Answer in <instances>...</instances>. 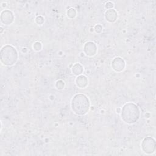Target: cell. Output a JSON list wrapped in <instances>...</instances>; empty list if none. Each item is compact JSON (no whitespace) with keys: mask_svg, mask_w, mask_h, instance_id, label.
I'll list each match as a JSON object with an SVG mask.
<instances>
[{"mask_svg":"<svg viewBox=\"0 0 156 156\" xmlns=\"http://www.w3.org/2000/svg\"><path fill=\"white\" fill-rule=\"evenodd\" d=\"M84 52L87 55H94L96 52V46L93 42H88L84 46Z\"/></svg>","mask_w":156,"mask_h":156,"instance_id":"52a82bcc","label":"cell"},{"mask_svg":"<svg viewBox=\"0 0 156 156\" xmlns=\"http://www.w3.org/2000/svg\"><path fill=\"white\" fill-rule=\"evenodd\" d=\"M139 117L140 110L135 104L129 102L123 106L121 111V118L125 122L134 123L138 121Z\"/></svg>","mask_w":156,"mask_h":156,"instance_id":"7a4b0ae2","label":"cell"},{"mask_svg":"<svg viewBox=\"0 0 156 156\" xmlns=\"http://www.w3.org/2000/svg\"><path fill=\"white\" fill-rule=\"evenodd\" d=\"M67 14H68V16L71 18H74L75 16H76V11L74 9H70L68 12H67Z\"/></svg>","mask_w":156,"mask_h":156,"instance_id":"8fae6325","label":"cell"},{"mask_svg":"<svg viewBox=\"0 0 156 156\" xmlns=\"http://www.w3.org/2000/svg\"><path fill=\"white\" fill-rule=\"evenodd\" d=\"M112 66L115 71L118 72L121 71L124 69L125 66L124 61L120 57H116L113 60L112 62Z\"/></svg>","mask_w":156,"mask_h":156,"instance_id":"8992f818","label":"cell"},{"mask_svg":"<svg viewBox=\"0 0 156 156\" xmlns=\"http://www.w3.org/2000/svg\"><path fill=\"white\" fill-rule=\"evenodd\" d=\"M17 58V52L13 46L7 45L1 49V60L4 65L11 66L15 63Z\"/></svg>","mask_w":156,"mask_h":156,"instance_id":"3957f363","label":"cell"},{"mask_svg":"<svg viewBox=\"0 0 156 156\" xmlns=\"http://www.w3.org/2000/svg\"><path fill=\"white\" fill-rule=\"evenodd\" d=\"M105 16L108 21L113 23L116 20L118 16L116 12L114 9H109L106 11Z\"/></svg>","mask_w":156,"mask_h":156,"instance_id":"ba28073f","label":"cell"},{"mask_svg":"<svg viewBox=\"0 0 156 156\" xmlns=\"http://www.w3.org/2000/svg\"><path fill=\"white\" fill-rule=\"evenodd\" d=\"M113 6V3H112L111 2H108L106 4V5H105L106 8H108V9L112 8Z\"/></svg>","mask_w":156,"mask_h":156,"instance_id":"7c38bea8","label":"cell"},{"mask_svg":"<svg viewBox=\"0 0 156 156\" xmlns=\"http://www.w3.org/2000/svg\"><path fill=\"white\" fill-rule=\"evenodd\" d=\"M71 108L77 115L86 114L90 108V102L88 98L83 94L75 95L71 101Z\"/></svg>","mask_w":156,"mask_h":156,"instance_id":"6da1fadb","label":"cell"},{"mask_svg":"<svg viewBox=\"0 0 156 156\" xmlns=\"http://www.w3.org/2000/svg\"><path fill=\"white\" fill-rule=\"evenodd\" d=\"M142 149L143 151L147 154H152L155 149V142L152 137H146L142 143Z\"/></svg>","mask_w":156,"mask_h":156,"instance_id":"277c9868","label":"cell"},{"mask_svg":"<svg viewBox=\"0 0 156 156\" xmlns=\"http://www.w3.org/2000/svg\"><path fill=\"white\" fill-rule=\"evenodd\" d=\"M1 22L5 25L10 24L13 21V15L12 12L9 10H4L1 12Z\"/></svg>","mask_w":156,"mask_h":156,"instance_id":"5b68a950","label":"cell"},{"mask_svg":"<svg viewBox=\"0 0 156 156\" xmlns=\"http://www.w3.org/2000/svg\"><path fill=\"white\" fill-rule=\"evenodd\" d=\"M77 85L80 88H85L88 84V80L84 76H79L76 80Z\"/></svg>","mask_w":156,"mask_h":156,"instance_id":"9c48e42d","label":"cell"},{"mask_svg":"<svg viewBox=\"0 0 156 156\" xmlns=\"http://www.w3.org/2000/svg\"><path fill=\"white\" fill-rule=\"evenodd\" d=\"M72 71L74 74L79 75L83 72V68L80 64L76 63L73 66L72 68Z\"/></svg>","mask_w":156,"mask_h":156,"instance_id":"30bf717a","label":"cell"}]
</instances>
